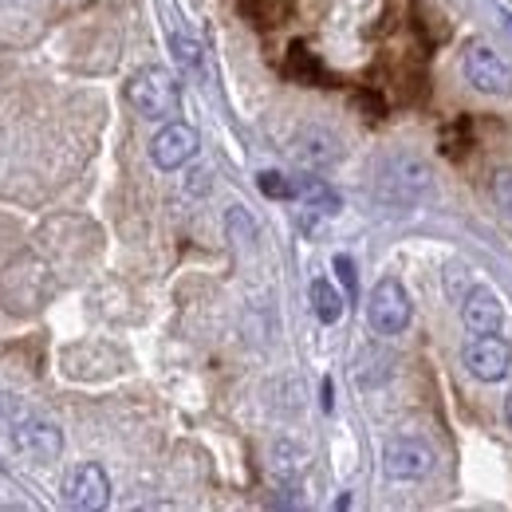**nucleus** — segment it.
Listing matches in <instances>:
<instances>
[{
    "instance_id": "nucleus-1",
    "label": "nucleus",
    "mask_w": 512,
    "mask_h": 512,
    "mask_svg": "<svg viewBox=\"0 0 512 512\" xmlns=\"http://www.w3.org/2000/svg\"><path fill=\"white\" fill-rule=\"evenodd\" d=\"M0 434L8 438L12 453H20L32 465H48L64 453V430L8 390H0Z\"/></svg>"
},
{
    "instance_id": "nucleus-2",
    "label": "nucleus",
    "mask_w": 512,
    "mask_h": 512,
    "mask_svg": "<svg viewBox=\"0 0 512 512\" xmlns=\"http://www.w3.org/2000/svg\"><path fill=\"white\" fill-rule=\"evenodd\" d=\"M0 296L8 312H36L52 296V272L36 256H20L0 276Z\"/></svg>"
},
{
    "instance_id": "nucleus-3",
    "label": "nucleus",
    "mask_w": 512,
    "mask_h": 512,
    "mask_svg": "<svg viewBox=\"0 0 512 512\" xmlns=\"http://www.w3.org/2000/svg\"><path fill=\"white\" fill-rule=\"evenodd\" d=\"M127 103L142 119L162 123V119L178 115V107H182V87H178V79H174L166 67H142L127 83Z\"/></svg>"
},
{
    "instance_id": "nucleus-4",
    "label": "nucleus",
    "mask_w": 512,
    "mask_h": 512,
    "mask_svg": "<svg viewBox=\"0 0 512 512\" xmlns=\"http://www.w3.org/2000/svg\"><path fill=\"white\" fill-rule=\"evenodd\" d=\"M383 190H386V197H394V201H402V205H418V201H426V197L434 193V174H430V166H426L422 158L402 154V158H394V162L386 166Z\"/></svg>"
},
{
    "instance_id": "nucleus-5",
    "label": "nucleus",
    "mask_w": 512,
    "mask_h": 512,
    "mask_svg": "<svg viewBox=\"0 0 512 512\" xmlns=\"http://www.w3.org/2000/svg\"><path fill=\"white\" fill-rule=\"evenodd\" d=\"M367 316H371V327L379 335H402L406 331V323H410V296H406V288L394 276H383L371 288Z\"/></svg>"
},
{
    "instance_id": "nucleus-6",
    "label": "nucleus",
    "mask_w": 512,
    "mask_h": 512,
    "mask_svg": "<svg viewBox=\"0 0 512 512\" xmlns=\"http://www.w3.org/2000/svg\"><path fill=\"white\" fill-rule=\"evenodd\" d=\"M60 493H64L67 505L79 512L107 509V505H111V477H107L103 465L83 461V465H75L64 477V489H60Z\"/></svg>"
},
{
    "instance_id": "nucleus-7",
    "label": "nucleus",
    "mask_w": 512,
    "mask_h": 512,
    "mask_svg": "<svg viewBox=\"0 0 512 512\" xmlns=\"http://www.w3.org/2000/svg\"><path fill=\"white\" fill-rule=\"evenodd\" d=\"M465 79L481 91V95H512V67L485 44H469L465 48Z\"/></svg>"
},
{
    "instance_id": "nucleus-8",
    "label": "nucleus",
    "mask_w": 512,
    "mask_h": 512,
    "mask_svg": "<svg viewBox=\"0 0 512 512\" xmlns=\"http://www.w3.org/2000/svg\"><path fill=\"white\" fill-rule=\"evenodd\" d=\"M465 367L473 379L481 383H501L512 367V351L509 343L493 331V335H477L469 347H465Z\"/></svg>"
},
{
    "instance_id": "nucleus-9",
    "label": "nucleus",
    "mask_w": 512,
    "mask_h": 512,
    "mask_svg": "<svg viewBox=\"0 0 512 512\" xmlns=\"http://www.w3.org/2000/svg\"><path fill=\"white\" fill-rule=\"evenodd\" d=\"M288 154H292V162L304 166V170H327V166H335V162L343 158V146H339V138H335L331 130L300 127L292 134V142H288Z\"/></svg>"
},
{
    "instance_id": "nucleus-10",
    "label": "nucleus",
    "mask_w": 512,
    "mask_h": 512,
    "mask_svg": "<svg viewBox=\"0 0 512 512\" xmlns=\"http://www.w3.org/2000/svg\"><path fill=\"white\" fill-rule=\"evenodd\" d=\"M434 469V449L414 438H394L383 449V473L390 481H422Z\"/></svg>"
},
{
    "instance_id": "nucleus-11",
    "label": "nucleus",
    "mask_w": 512,
    "mask_h": 512,
    "mask_svg": "<svg viewBox=\"0 0 512 512\" xmlns=\"http://www.w3.org/2000/svg\"><path fill=\"white\" fill-rule=\"evenodd\" d=\"M193 154H197V130L186 127V123H170L154 134L150 142V158L158 170H178L186 166Z\"/></svg>"
},
{
    "instance_id": "nucleus-12",
    "label": "nucleus",
    "mask_w": 512,
    "mask_h": 512,
    "mask_svg": "<svg viewBox=\"0 0 512 512\" xmlns=\"http://www.w3.org/2000/svg\"><path fill=\"white\" fill-rule=\"evenodd\" d=\"M461 320L473 335H493L505 320L501 296L493 288H469V296L461 300Z\"/></svg>"
},
{
    "instance_id": "nucleus-13",
    "label": "nucleus",
    "mask_w": 512,
    "mask_h": 512,
    "mask_svg": "<svg viewBox=\"0 0 512 512\" xmlns=\"http://www.w3.org/2000/svg\"><path fill=\"white\" fill-rule=\"evenodd\" d=\"M308 296H312V312H316V320L320 323H339L343 320V292L331 284V280H312V288H308Z\"/></svg>"
},
{
    "instance_id": "nucleus-14",
    "label": "nucleus",
    "mask_w": 512,
    "mask_h": 512,
    "mask_svg": "<svg viewBox=\"0 0 512 512\" xmlns=\"http://www.w3.org/2000/svg\"><path fill=\"white\" fill-rule=\"evenodd\" d=\"M292 186H296V197H300L308 209H316V213H339V209H343L339 193L331 190L327 182H320V178H300V182H292Z\"/></svg>"
},
{
    "instance_id": "nucleus-15",
    "label": "nucleus",
    "mask_w": 512,
    "mask_h": 512,
    "mask_svg": "<svg viewBox=\"0 0 512 512\" xmlns=\"http://www.w3.org/2000/svg\"><path fill=\"white\" fill-rule=\"evenodd\" d=\"M304 469H308V453L304 449L288 446V442H280V446L272 449V473L280 481H296Z\"/></svg>"
},
{
    "instance_id": "nucleus-16",
    "label": "nucleus",
    "mask_w": 512,
    "mask_h": 512,
    "mask_svg": "<svg viewBox=\"0 0 512 512\" xmlns=\"http://www.w3.org/2000/svg\"><path fill=\"white\" fill-rule=\"evenodd\" d=\"M170 52H174V60H178V67H182V71L201 75L205 60H201V44H197V40L182 36V32H174V36H170Z\"/></svg>"
},
{
    "instance_id": "nucleus-17",
    "label": "nucleus",
    "mask_w": 512,
    "mask_h": 512,
    "mask_svg": "<svg viewBox=\"0 0 512 512\" xmlns=\"http://www.w3.org/2000/svg\"><path fill=\"white\" fill-rule=\"evenodd\" d=\"M256 186H260V193H264V197H272V201H288V197H296L292 178H284V174H276V170L256 174Z\"/></svg>"
},
{
    "instance_id": "nucleus-18",
    "label": "nucleus",
    "mask_w": 512,
    "mask_h": 512,
    "mask_svg": "<svg viewBox=\"0 0 512 512\" xmlns=\"http://www.w3.org/2000/svg\"><path fill=\"white\" fill-rule=\"evenodd\" d=\"M229 237H233V241H245V245L256 237L253 217H249L241 205H233V209H229Z\"/></svg>"
},
{
    "instance_id": "nucleus-19",
    "label": "nucleus",
    "mask_w": 512,
    "mask_h": 512,
    "mask_svg": "<svg viewBox=\"0 0 512 512\" xmlns=\"http://www.w3.org/2000/svg\"><path fill=\"white\" fill-rule=\"evenodd\" d=\"M493 201H497V209L512 217V170H497L493 174Z\"/></svg>"
},
{
    "instance_id": "nucleus-20",
    "label": "nucleus",
    "mask_w": 512,
    "mask_h": 512,
    "mask_svg": "<svg viewBox=\"0 0 512 512\" xmlns=\"http://www.w3.org/2000/svg\"><path fill=\"white\" fill-rule=\"evenodd\" d=\"M446 288H449V296H453V300H461V292L469 296V268H465V264H449Z\"/></svg>"
},
{
    "instance_id": "nucleus-21",
    "label": "nucleus",
    "mask_w": 512,
    "mask_h": 512,
    "mask_svg": "<svg viewBox=\"0 0 512 512\" xmlns=\"http://www.w3.org/2000/svg\"><path fill=\"white\" fill-rule=\"evenodd\" d=\"M335 276H339V284L347 288V296H355V292H359V276H355L351 256H335Z\"/></svg>"
},
{
    "instance_id": "nucleus-22",
    "label": "nucleus",
    "mask_w": 512,
    "mask_h": 512,
    "mask_svg": "<svg viewBox=\"0 0 512 512\" xmlns=\"http://www.w3.org/2000/svg\"><path fill=\"white\" fill-rule=\"evenodd\" d=\"M505 418H509V426H512V394L505 398Z\"/></svg>"
}]
</instances>
